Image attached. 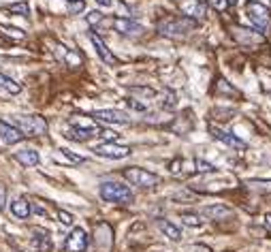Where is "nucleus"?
Wrapping results in <instances>:
<instances>
[{
  "instance_id": "1",
  "label": "nucleus",
  "mask_w": 271,
  "mask_h": 252,
  "mask_svg": "<svg viewBox=\"0 0 271 252\" xmlns=\"http://www.w3.org/2000/svg\"><path fill=\"white\" fill-rule=\"evenodd\" d=\"M196 24L199 21H194L190 17H184V15H167V17L158 19L156 30L167 39H182L196 28Z\"/></svg>"
},
{
  "instance_id": "2",
  "label": "nucleus",
  "mask_w": 271,
  "mask_h": 252,
  "mask_svg": "<svg viewBox=\"0 0 271 252\" xmlns=\"http://www.w3.org/2000/svg\"><path fill=\"white\" fill-rule=\"evenodd\" d=\"M15 126L19 128V133L23 137H39V135H45L50 124L43 116H15Z\"/></svg>"
},
{
  "instance_id": "3",
  "label": "nucleus",
  "mask_w": 271,
  "mask_h": 252,
  "mask_svg": "<svg viewBox=\"0 0 271 252\" xmlns=\"http://www.w3.org/2000/svg\"><path fill=\"white\" fill-rule=\"evenodd\" d=\"M101 197L109 203H117V205H128V203H133L131 188L120 184V182H103L101 184Z\"/></svg>"
},
{
  "instance_id": "4",
  "label": "nucleus",
  "mask_w": 271,
  "mask_h": 252,
  "mask_svg": "<svg viewBox=\"0 0 271 252\" xmlns=\"http://www.w3.org/2000/svg\"><path fill=\"white\" fill-rule=\"evenodd\" d=\"M122 175L139 188H154L156 184H160V175H156L154 171L141 169V167H128V169L122 171Z\"/></svg>"
},
{
  "instance_id": "5",
  "label": "nucleus",
  "mask_w": 271,
  "mask_h": 252,
  "mask_svg": "<svg viewBox=\"0 0 271 252\" xmlns=\"http://www.w3.org/2000/svg\"><path fill=\"white\" fill-rule=\"evenodd\" d=\"M231 37H233L235 43H239L243 47H250V50L265 45V37H263L261 30H250V28H243V26H233L231 28Z\"/></svg>"
},
{
  "instance_id": "6",
  "label": "nucleus",
  "mask_w": 271,
  "mask_h": 252,
  "mask_svg": "<svg viewBox=\"0 0 271 252\" xmlns=\"http://www.w3.org/2000/svg\"><path fill=\"white\" fill-rule=\"evenodd\" d=\"M245 15H248V19L254 24L256 28L265 30L269 26V19H271V11L267 5L263 3H256V0H250L248 5H245Z\"/></svg>"
},
{
  "instance_id": "7",
  "label": "nucleus",
  "mask_w": 271,
  "mask_h": 252,
  "mask_svg": "<svg viewBox=\"0 0 271 252\" xmlns=\"http://www.w3.org/2000/svg\"><path fill=\"white\" fill-rule=\"evenodd\" d=\"M92 152L96 156H103V158H113V161H120V158H126L131 154V148L128 146H120L115 141H105L101 146H94Z\"/></svg>"
},
{
  "instance_id": "8",
  "label": "nucleus",
  "mask_w": 271,
  "mask_h": 252,
  "mask_svg": "<svg viewBox=\"0 0 271 252\" xmlns=\"http://www.w3.org/2000/svg\"><path fill=\"white\" fill-rule=\"evenodd\" d=\"M94 246L98 252H109L113 248V229L107 222H98L94 226Z\"/></svg>"
},
{
  "instance_id": "9",
  "label": "nucleus",
  "mask_w": 271,
  "mask_h": 252,
  "mask_svg": "<svg viewBox=\"0 0 271 252\" xmlns=\"http://www.w3.org/2000/svg\"><path fill=\"white\" fill-rule=\"evenodd\" d=\"M64 250L66 252H86L88 250V233L81 229V226H75L66 237Z\"/></svg>"
},
{
  "instance_id": "10",
  "label": "nucleus",
  "mask_w": 271,
  "mask_h": 252,
  "mask_svg": "<svg viewBox=\"0 0 271 252\" xmlns=\"http://www.w3.org/2000/svg\"><path fill=\"white\" fill-rule=\"evenodd\" d=\"M209 133H211V137H216L218 141L227 143V146H229V148H233V150H245V148H248V143H245L243 139H239L237 135L229 133V130H222L220 126L209 124Z\"/></svg>"
},
{
  "instance_id": "11",
  "label": "nucleus",
  "mask_w": 271,
  "mask_h": 252,
  "mask_svg": "<svg viewBox=\"0 0 271 252\" xmlns=\"http://www.w3.org/2000/svg\"><path fill=\"white\" fill-rule=\"evenodd\" d=\"M178 7L184 17H190L194 21L205 17V3L201 0H178Z\"/></svg>"
},
{
  "instance_id": "12",
  "label": "nucleus",
  "mask_w": 271,
  "mask_h": 252,
  "mask_svg": "<svg viewBox=\"0 0 271 252\" xmlns=\"http://www.w3.org/2000/svg\"><path fill=\"white\" fill-rule=\"evenodd\" d=\"M113 28L115 32H120L122 37H131V39H137L143 34V26L133 19H124V17H115L113 19Z\"/></svg>"
},
{
  "instance_id": "13",
  "label": "nucleus",
  "mask_w": 271,
  "mask_h": 252,
  "mask_svg": "<svg viewBox=\"0 0 271 252\" xmlns=\"http://www.w3.org/2000/svg\"><path fill=\"white\" fill-rule=\"evenodd\" d=\"M92 118L96 122H105V124H131V118L115 109H98L92 113Z\"/></svg>"
},
{
  "instance_id": "14",
  "label": "nucleus",
  "mask_w": 271,
  "mask_h": 252,
  "mask_svg": "<svg viewBox=\"0 0 271 252\" xmlns=\"http://www.w3.org/2000/svg\"><path fill=\"white\" fill-rule=\"evenodd\" d=\"M90 41H92V45H94V50H96V54H98V58L103 60L105 64H109V66H113V64H117V58L113 56V52L109 50L107 45H105V41L98 37L96 32H90Z\"/></svg>"
},
{
  "instance_id": "15",
  "label": "nucleus",
  "mask_w": 271,
  "mask_h": 252,
  "mask_svg": "<svg viewBox=\"0 0 271 252\" xmlns=\"http://www.w3.org/2000/svg\"><path fill=\"white\" fill-rule=\"evenodd\" d=\"M101 133V128H90V126H70L66 130V139L70 141H79V143H84V141H90L94 137H98Z\"/></svg>"
},
{
  "instance_id": "16",
  "label": "nucleus",
  "mask_w": 271,
  "mask_h": 252,
  "mask_svg": "<svg viewBox=\"0 0 271 252\" xmlns=\"http://www.w3.org/2000/svg\"><path fill=\"white\" fill-rule=\"evenodd\" d=\"M30 242H32V246L37 252H52L54 250V239L45 229H34Z\"/></svg>"
},
{
  "instance_id": "17",
  "label": "nucleus",
  "mask_w": 271,
  "mask_h": 252,
  "mask_svg": "<svg viewBox=\"0 0 271 252\" xmlns=\"http://www.w3.org/2000/svg\"><path fill=\"white\" fill-rule=\"evenodd\" d=\"M201 214L209 220H227L233 216V210L229 205H222V203H216V205H207L201 210Z\"/></svg>"
},
{
  "instance_id": "18",
  "label": "nucleus",
  "mask_w": 271,
  "mask_h": 252,
  "mask_svg": "<svg viewBox=\"0 0 271 252\" xmlns=\"http://www.w3.org/2000/svg\"><path fill=\"white\" fill-rule=\"evenodd\" d=\"M0 137H3L5 143H9V146H13V143H19L23 139V135L19 133V128L9 124V122H3L0 120Z\"/></svg>"
},
{
  "instance_id": "19",
  "label": "nucleus",
  "mask_w": 271,
  "mask_h": 252,
  "mask_svg": "<svg viewBox=\"0 0 271 252\" xmlns=\"http://www.w3.org/2000/svg\"><path fill=\"white\" fill-rule=\"evenodd\" d=\"M214 94H216V97H220V99H239L241 97V94L235 90L225 77H218L216 79V83H214Z\"/></svg>"
},
{
  "instance_id": "20",
  "label": "nucleus",
  "mask_w": 271,
  "mask_h": 252,
  "mask_svg": "<svg viewBox=\"0 0 271 252\" xmlns=\"http://www.w3.org/2000/svg\"><path fill=\"white\" fill-rule=\"evenodd\" d=\"M167 128L171 130V133H178V135H186V133H190L192 130V118L190 116H175L173 118V122L167 124Z\"/></svg>"
},
{
  "instance_id": "21",
  "label": "nucleus",
  "mask_w": 271,
  "mask_h": 252,
  "mask_svg": "<svg viewBox=\"0 0 271 252\" xmlns=\"http://www.w3.org/2000/svg\"><path fill=\"white\" fill-rule=\"evenodd\" d=\"M156 226L160 229V233H162L164 237L171 239V242H180V239H182V231H180L173 222L164 220V218H158V220H156Z\"/></svg>"
},
{
  "instance_id": "22",
  "label": "nucleus",
  "mask_w": 271,
  "mask_h": 252,
  "mask_svg": "<svg viewBox=\"0 0 271 252\" xmlns=\"http://www.w3.org/2000/svg\"><path fill=\"white\" fill-rule=\"evenodd\" d=\"M11 212H13V216L15 218H19V220H26L28 216H30V212H32V208H30V203L23 199V197H19V199H15L13 203H11Z\"/></svg>"
},
{
  "instance_id": "23",
  "label": "nucleus",
  "mask_w": 271,
  "mask_h": 252,
  "mask_svg": "<svg viewBox=\"0 0 271 252\" xmlns=\"http://www.w3.org/2000/svg\"><path fill=\"white\" fill-rule=\"evenodd\" d=\"M15 161L19 165H23V167H37L41 158H39V152L37 150H19L15 154Z\"/></svg>"
},
{
  "instance_id": "24",
  "label": "nucleus",
  "mask_w": 271,
  "mask_h": 252,
  "mask_svg": "<svg viewBox=\"0 0 271 252\" xmlns=\"http://www.w3.org/2000/svg\"><path fill=\"white\" fill-rule=\"evenodd\" d=\"M0 90H5L7 94H19L21 92V86H19L15 79H11L9 75L0 73Z\"/></svg>"
},
{
  "instance_id": "25",
  "label": "nucleus",
  "mask_w": 271,
  "mask_h": 252,
  "mask_svg": "<svg viewBox=\"0 0 271 252\" xmlns=\"http://www.w3.org/2000/svg\"><path fill=\"white\" fill-rule=\"evenodd\" d=\"M0 34H3V37L13 39V41H23V39H26V32H23L21 28L7 26V24H0Z\"/></svg>"
},
{
  "instance_id": "26",
  "label": "nucleus",
  "mask_w": 271,
  "mask_h": 252,
  "mask_svg": "<svg viewBox=\"0 0 271 252\" xmlns=\"http://www.w3.org/2000/svg\"><path fill=\"white\" fill-rule=\"evenodd\" d=\"M5 11H9V13H13V15H23V17H28V15H30V7H28L26 3L9 5V7H5Z\"/></svg>"
},
{
  "instance_id": "27",
  "label": "nucleus",
  "mask_w": 271,
  "mask_h": 252,
  "mask_svg": "<svg viewBox=\"0 0 271 252\" xmlns=\"http://www.w3.org/2000/svg\"><path fill=\"white\" fill-rule=\"evenodd\" d=\"M182 222L186 226H190V229H199V226H203V220L199 218V214H182Z\"/></svg>"
},
{
  "instance_id": "28",
  "label": "nucleus",
  "mask_w": 271,
  "mask_h": 252,
  "mask_svg": "<svg viewBox=\"0 0 271 252\" xmlns=\"http://www.w3.org/2000/svg\"><path fill=\"white\" fill-rule=\"evenodd\" d=\"M62 47V45H60ZM62 54H64V60H66V64L68 66H79L81 64V56L77 54V52H73V50H64L62 47Z\"/></svg>"
},
{
  "instance_id": "29",
  "label": "nucleus",
  "mask_w": 271,
  "mask_h": 252,
  "mask_svg": "<svg viewBox=\"0 0 271 252\" xmlns=\"http://www.w3.org/2000/svg\"><path fill=\"white\" fill-rule=\"evenodd\" d=\"M131 94H139V97H143L145 101L156 97V92L152 90V88H147V86H133V88H131Z\"/></svg>"
},
{
  "instance_id": "30",
  "label": "nucleus",
  "mask_w": 271,
  "mask_h": 252,
  "mask_svg": "<svg viewBox=\"0 0 271 252\" xmlns=\"http://www.w3.org/2000/svg\"><path fill=\"white\" fill-rule=\"evenodd\" d=\"M160 105H162V107H167V109H171V107L178 105V99H175V92H173V90H164L162 99H160Z\"/></svg>"
},
{
  "instance_id": "31",
  "label": "nucleus",
  "mask_w": 271,
  "mask_h": 252,
  "mask_svg": "<svg viewBox=\"0 0 271 252\" xmlns=\"http://www.w3.org/2000/svg\"><path fill=\"white\" fill-rule=\"evenodd\" d=\"M194 165H196V171L199 173H216V165H211V163H207L203 158H196Z\"/></svg>"
},
{
  "instance_id": "32",
  "label": "nucleus",
  "mask_w": 271,
  "mask_h": 252,
  "mask_svg": "<svg viewBox=\"0 0 271 252\" xmlns=\"http://www.w3.org/2000/svg\"><path fill=\"white\" fill-rule=\"evenodd\" d=\"M58 154L60 156H64L66 161H70V163H75V165H79V163H84V156H79V154H75V152H70V150H66V148H60L58 150Z\"/></svg>"
},
{
  "instance_id": "33",
  "label": "nucleus",
  "mask_w": 271,
  "mask_h": 252,
  "mask_svg": "<svg viewBox=\"0 0 271 252\" xmlns=\"http://www.w3.org/2000/svg\"><path fill=\"white\" fill-rule=\"evenodd\" d=\"M248 188L261 190V193H271V182H258V179H254V182H248Z\"/></svg>"
},
{
  "instance_id": "34",
  "label": "nucleus",
  "mask_w": 271,
  "mask_h": 252,
  "mask_svg": "<svg viewBox=\"0 0 271 252\" xmlns=\"http://www.w3.org/2000/svg\"><path fill=\"white\" fill-rule=\"evenodd\" d=\"M58 220H60V224H64V226H70L73 224V214H68L64 210H58Z\"/></svg>"
},
{
  "instance_id": "35",
  "label": "nucleus",
  "mask_w": 271,
  "mask_h": 252,
  "mask_svg": "<svg viewBox=\"0 0 271 252\" xmlns=\"http://www.w3.org/2000/svg\"><path fill=\"white\" fill-rule=\"evenodd\" d=\"M205 3L216 11H227V7H229V0H205Z\"/></svg>"
},
{
  "instance_id": "36",
  "label": "nucleus",
  "mask_w": 271,
  "mask_h": 252,
  "mask_svg": "<svg viewBox=\"0 0 271 252\" xmlns=\"http://www.w3.org/2000/svg\"><path fill=\"white\" fill-rule=\"evenodd\" d=\"M98 137H103L105 141H115L117 137H120V135H117V133H113V130H107V128H101V133H98Z\"/></svg>"
},
{
  "instance_id": "37",
  "label": "nucleus",
  "mask_w": 271,
  "mask_h": 252,
  "mask_svg": "<svg viewBox=\"0 0 271 252\" xmlns=\"http://www.w3.org/2000/svg\"><path fill=\"white\" fill-rule=\"evenodd\" d=\"M186 252H214L209 246H205V244H192V246H188L186 248Z\"/></svg>"
},
{
  "instance_id": "38",
  "label": "nucleus",
  "mask_w": 271,
  "mask_h": 252,
  "mask_svg": "<svg viewBox=\"0 0 271 252\" xmlns=\"http://www.w3.org/2000/svg\"><path fill=\"white\" fill-rule=\"evenodd\" d=\"M182 165H184L182 158H173V161L169 163V171H171V173H180V171H182Z\"/></svg>"
},
{
  "instance_id": "39",
  "label": "nucleus",
  "mask_w": 271,
  "mask_h": 252,
  "mask_svg": "<svg viewBox=\"0 0 271 252\" xmlns=\"http://www.w3.org/2000/svg\"><path fill=\"white\" fill-rule=\"evenodd\" d=\"M68 11H70V13H79V11H84V0H79V3H70Z\"/></svg>"
},
{
  "instance_id": "40",
  "label": "nucleus",
  "mask_w": 271,
  "mask_h": 252,
  "mask_svg": "<svg viewBox=\"0 0 271 252\" xmlns=\"http://www.w3.org/2000/svg\"><path fill=\"white\" fill-rule=\"evenodd\" d=\"M101 19H103V13H98V11H92L88 15V24H98Z\"/></svg>"
},
{
  "instance_id": "41",
  "label": "nucleus",
  "mask_w": 271,
  "mask_h": 252,
  "mask_svg": "<svg viewBox=\"0 0 271 252\" xmlns=\"http://www.w3.org/2000/svg\"><path fill=\"white\" fill-rule=\"evenodd\" d=\"M128 105H131L133 109H139V111H143V109H145V105H143V103H139V101H135V99H128Z\"/></svg>"
},
{
  "instance_id": "42",
  "label": "nucleus",
  "mask_w": 271,
  "mask_h": 252,
  "mask_svg": "<svg viewBox=\"0 0 271 252\" xmlns=\"http://www.w3.org/2000/svg\"><path fill=\"white\" fill-rule=\"evenodd\" d=\"M5 201H7V190L0 184V210H5Z\"/></svg>"
},
{
  "instance_id": "43",
  "label": "nucleus",
  "mask_w": 271,
  "mask_h": 252,
  "mask_svg": "<svg viewBox=\"0 0 271 252\" xmlns=\"http://www.w3.org/2000/svg\"><path fill=\"white\" fill-rule=\"evenodd\" d=\"M263 224L267 226V231H271V214H265L263 216Z\"/></svg>"
},
{
  "instance_id": "44",
  "label": "nucleus",
  "mask_w": 271,
  "mask_h": 252,
  "mask_svg": "<svg viewBox=\"0 0 271 252\" xmlns=\"http://www.w3.org/2000/svg\"><path fill=\"white\" fill-rule=\"evenodd\" d=\"M98 5H103V7H111L113 5V0H96Z\"/></svg>"
},
{
  "instance_id": "45",
  "label": "nucleus",
  "mask_w": 271,
  "mask_h": 252,
  "mask_svg": "<svg viewBox=\"0 0 271 252\" xmlns=\"http://www.w3.org/2000/svg\"><path fill=\"white\" fill-rule=\"evenodd\" d=\"M66 3H68V5H70V3H79V0H66Z\"/></svg>"
},
{
  "instance_id": "46",
  "label": "nucleus",
  "mask_w": 271,
  "mask_h": 252,
  "mask_svg": "<svg viewBox=\"0 0 271 252\" xmlns=\"http://www.w3.org/2000/svg\"><path fill=\"white\" fill-rule=\"evenodd\" d=\"M235 3H237V0H229V5H235Z\"/></svg>"
},
{
  "instance_id": "47",
  "label": "nucleus",
  "mask_w": 271,
  "mask_h": 252,
  "mask_svg": "<svg viewBox=\"0 0 271 252\" xmlns=\"http://www.w3.org/2000/svg\"><path fill=\"white\" fill-rule=\"evenodd\" d=\"M269 99H271V90H269Z\"/></svg>"
}]
</instances>
